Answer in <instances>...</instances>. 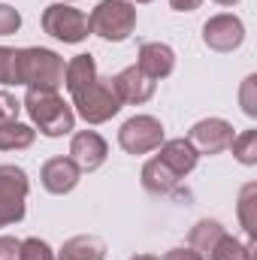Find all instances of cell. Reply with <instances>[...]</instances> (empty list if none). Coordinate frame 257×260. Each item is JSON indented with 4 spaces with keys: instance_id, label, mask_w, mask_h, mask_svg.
Masks as SVG:
<instances>
[{
    "instance_id": "cell-1",
    "label": "cell",
    "mask_w": 257,
    "mask_h": 260,
    "mask_svg": "<svg viewBox=\"0 0 257 260\" xmlns=\"http://www.w3.org/2000/svg\"><path fill=\"white\" fill-rule=\"evenodd\" d=\"M21 109L30 115L34 130H40L49 139L67 136V133H73V127H76V112H73L70 103H64V97L58 91L27 88V94L21 100Z\"/></svg>"
},
{
    "instance_id": "cell-2",
    "label": "cell",
    "mask_w": 257,
    "mask_h": 260,
    "mask_svg": "<svg viewBox=\"0 0 257 260\" xmlns=\"http://www.w3.org/2000/svg\"><path fill=\"white\" fill-rule=\"evenodd\" d=\"M64 58L52 49H43V46L15 49V85L58 91L64 85Z\"/></svg>"
},
{
    "instance_id": "cell-3",
    "label": "cell",
    "mask_w": 257,
    "mask_h": 260,
    "mask_svg": "<svg viewBox=\"0 0 257 260\" xmlns=\"http://www.w3.org/2000/svg\"><path fill=\"white\" fill-rule=\"evenodd\" d=\"M73 97V112L82 118V121H88V124H106V121H112L118 112H121V100H118V94H115V88H112V76L106 79V76H97L91 85H85L82 91H76V94H70Z\"/></svg>"
},
{
    "instance_id": "cell-4",
    "label": "cell",
    "mask_w": 257,
    "mask_h": 260,
    "mask_svg": "<svg viewBox=\"0 0 257 260\" xmlns=\"http://www.w3.org/2000/svg\"><path fill=\"white\" fill-rule=\"evenodd\" d=\"M91 34L106 43H124L136 30V3L130 0H100L88 15Z\"/></svg>"
},
{
    "instance_id": "cell-5",
    "label": "cell",
    "mask_w": 257,
    "mask_h": 260,
    "mask_svg": "<svg viewBox=\"0 0 257 260\" xmlns=\"http://www.w3.org/2000/svg\"><path fill=\"white\" fill-rule=\"evenodd\" d=\"M30 191V179L15 164H0V227L18 224L24 218V200Z\"/></svg>"
},
{
    "instance_id": "cell-6",
    "label": "cell",
    "mask_w": 257,
    "mask_h": 260,
    "mask_svg": "<svg viewBox=\"0 0 257 260\" xmlns=\"http://www.w3.org/2000/svg\"><path fill=\"white\" fill-rule=\"evenodd\" d=\"M43 30L61 43H85L88 34H91V24H88V15L70 3H52L43 9Z\"/></svg>"
},
{
    "instance_id": "cell-7",
    "label": "cell",
    "mask_w": 257,
    "mask_h": 260,
    "mask_svg": "<svg viewBox=\"0 0 257 260\" xmlns=\"http://www.w3.org/2000/svg\"><path fill=\"white\" fill-rule=\"evenodd\" d=\"M164 124L154 115H133L118 130V145L127 154H148L164 145Z\"/></svg>"
},
{
    "instance_id": "cell-8",
    "label": "cell",
    "mask_w": 257,
    "mask_h": 260,
    "mask_svg": "<svg viewBox=\"0 0 257 260\" xmlns=\"http://www.w3.org/2000/svg\"><path fill=\"white\" fill-rule=\"evenodd\" d=\"M203 43L212 52H236L245 43V24L233 12H218L203 24Z\"/></svg>"
},
{
    "instance_id": "cell-9",
    "label": "cell",
    "mask_w": 257,
    "mask_h": 260,
    "mask_svg": "<svg viewBox=\"0 0 257 260\" xmlns=\"http://www.w3.org/2000/svg\"><path fill=\"white\" fill-rule=\"evenodd\" d=\"M233 136H236V130H233L230 121H224V118H203V121H197L188 130L185 139L197 148V154H221V151L230 148Z\"/></svg>"
},
{
    "instance_id": "cell-10",
    "label": "cell",
    "mask_w": 257,
    "mask_h": 260,
    "mask_svg": "<svg viewBox=\"0 0 257 260\" xmlns=\"http://www.w3.org/2000/svg\"><path fill=\"white\" fill-rule=\"evenodd\" d=\"M70 157L76 160V167L82 173H94V170H100L106 164L109 145H106V139L97 130H79L70 139Z\"/></svg>"
},
{
    "instance_id": "cell-11",
    "label": "cell",
    "mask_w": 257,
    "mask_h": 260,
    "mask_svg": "<svg viewBox=\"0 0 257 260\" xmlns=\"http://www.w3.org/2000/svg\"><path fill=\"white\" fill-rule=\"evenodd\" d=\"M112 88H115V94H118L121 103H127V106H142V103H148V100L154 97L157 82L148 79L139 67L133 64V67H124L118 76H112Z\"/></svg>"
},
{
    "instance_id": "cell-12",
    "label": "cell",
    "mask_w": 257,
    "mask_h": 260,
    "mask_svg": "<svg viewBox=\"0 0 257 260\" xmlns=\"http://www.w3.org/2000/svg\"><path fill=\"white\" fill-rule=\"evenodd\" d=\"M79 179H82V170L76 167L73 157H52V160H46L43 170H40L43 188H46L49 194H55V197L70 194V191L79 185Z\"/></svg>"
},
{
    "instance_id": "cell-13",
    "label": "cell",
    "mask_w": 257,
    "mask_h": 260,
    "mask_svg": "<svg viewBox=\"0 0 257 260\" xmlns=\"http://www.w3.org/2000/svg\"><path fill=\"white\" fill-rule=\"evenodd\" d=\"M136 67L148 79L160 82V79H167L176 70V52L167 43H142L139 46V55H136Z\"/></svg>"
},
{
    "instance_id": "cell-14",
    "label": "cell",
    "mask_w": 257,
    "mask_h": 260,
    "mask_svg": "<svg viewBox=\"0 0 257 260\" xmlns=\"http://www.w3.org/2000/svg\"><path fill=\"white\" fill-rule=\"evenodd\" d=\"M157 151H160L157 157H160V160H164L176 176H179V179L191 176L194 170H197L200 154H197V148H194L185 136H179V139H164V145H160Z\"/></svg>"
},
{
    "instance_id": "cell-15",
    "label": "cell",
    "mask_w": 257,
    "mask_h": 260,
    "mask_svg": "<svg viewBox=\"0 0 257 260\" xmlns=\"http://www.w3.org/2000/svg\"><path fill=\"white\" fill-rule=\"evenodd\" d=\"M55 260H106V242L100 236H91V233L73 236L58 248Z\"/></svg>"
},
{
    "instance_id": "cell-16",
    "label": "cell",
    "mask_w": 257,
    "mask_h": 260,
    "mask_svg": "<svg viewBox=\"0 0 257 260\" xmlns=\"http://www.w3.org/2000/svg\"><path fill=\"white\" fill-rule=\"evenodd\" d=\"M142 188L148 191V194H173L176 188H179V176L160 160V157H151V160H145V167H142Z\"/></svg>"
},
{
    "instance_id": "cell-17",
    "label": "cell",
    "mask_w": 257,
    "mask_h": 260,
    "mask_svg": "<svg viewBox=\"0 0 257 260\" xmlns=\"http://www.w3.org/2000/svg\"><path fill=\"white\" fill-rule=\"evenodd\" d=\"M224 233H227V230H224L221 221H215V218H203V221H197V224L191 227V233H188V245H191L194 251H200L203 257H209L212 248L218 245V239H221Z\"/></svg>"
},
{
    "instance_id": "cell-18",
    "label": "cell",
    "mask_w": 257,
    "mask_h": 260,
    "mask_svg": "<svg viewBox=\"0 0 257 260\" xmlns=\"http://www.w3.org/2000/svg\"><path fill=\"white\" fill-rule=\"evenodd\" d=\"M97 76H100V73H97V61H94V55H76L73 61H67L64 85H67L70 94H76V91H82L85 85H91Z\"/></svg>"
},
{
    "instance_id": "cell-19",
    "label": "cell",
    "mask_w": 257,
    "mask_h": 260,
    "mask_svg": "<svg viewBox=\"0 0 257 260\" xmlns=\"http://www.w3.org/2000/svg\"><path fill=\"white\" fill-rule=\"evenodd\" d=\"M34 139H37L34 124H21V121L0 124V151H21V148H30Z\"/></svg>"
},
{
    "instance_id": "cell-20",
    "label": "cell",
    "mask_w": 257,
    "mask_h": 260,
    "mask_svg": "<svg viewBox=\"0 0 257 260\" xmlns=\"http://www.w3.org/2000/svg\"><path fill=\"white\" fill-rule=\"evenodd\" d=\"M254 239H248V242H239L236 236H230V233H224L221 239H218V245L212 248V254L206 260H254Z\"/></svg>"
},
{
    "instance_id": "cell-21",
    "label": "cell",
    "mask_w": 257,
    "mask_h": 260,
    "mask_svg": "<svg viewBox=\"0 0 257 260\" xmlns=\"http://www.w3.org/2000/svg\"><path fill=\"white\" fill-rule=\"evenodd\" d=\"M254 206H257V185L248 182L239 194V224L245 227V236L257 239V218H254Z\"/></svg>"
},
{
    "instance_id": "cell-22",
    "label": "cell",
    "mask_w": 257,
    "mask_h": 260,
    "mask_svg": "<svg viewBox=\"0 0 257 260\" xmlns=\"http://www.w3.org/2000/svg\"><path fill=\"white\" fill-rule=\"evenodd\" d=\"M230 151L233 157L242 164V167H254L257 164V130H242L233 136L230 142Z\"/></svg>"
},
{
    "instance_id": "cell-23",
    "label": "cell",
    "mask_w": 257,
    "mask_h": 260,
    "mask_svg": "<svg viewBox=\"0 0 257 260\" xmlns=\"http://www.w3.org/2000/svg\"><path fill=\"white\" fill-rule=\"evenodd\" d=\"M21 260H55V251L46 239L27 236V239H21Z\"/></svg>"
},
{
    "instance_id": "cell-24",
    "label": "cell",
    "mask_w": 257,
    "mask_h": 260,
    "mask_svg": "<svg viewBox=\"0 0 257 260\" xmlns=\"http://www.w3.org/2000/svg\"><path fill=\"white\" fill-rule=\"evenodd\" d=\"M254 88H257V76H245L242 88H239V100H242V112L248 118H257V97H254Z\"/></svg>"
},
{
    "instance_id": "cell-25",
    "label": "cell",
    "mask_w": 257,
    "mask_h": 260,
    "mask_svg": "<svg viewBox=\"0 0 257 260\" xmlns=\"http://www.w3.org/2000/svg\"><path fill=\"white\" fill-rule=\"evenodd\" d=\"M21 27V12L9 3H0V37H12Z\"/></svg>"
},
{
    "instance_id": "cell-26",
    "label": "cell",
    "mask_w": 257,
    "mask_h": 260,
    "mask_svg": "<svg viewBox=\"0 0 257 260\" xmlns=\"http://www.w3.org/2000/svg\"><path fill=\"white\" fill-rule=\"evenodd\" d=\"M18 112H21V100L9 91H0V124L18 121Z\"/></svg>"
},
{
    "instance_id": "cell-27",
    "label": "cell",
    "mask_w": 257,
    "mask_h": 260,
    "mask_svg": "<svg viewBox=\"0 0 257 260\" xmlns=\"http://www.w3.org/2000/svg\"><path fill=\"white\" fill-rule=\"evenodd\" d=\"M0 85H15V49L0 46Z\"/></svg>"
},
{
    "instance_id": "cell-28",
    "label": "cell",
    "mask_w": 257,
    "mask_h": 260,
    "mask_svg": "<svg viewBox=\"0 0 257 260\" xmlns=\"http://www.w3.org/2000/svg\"><path fill=\"white\" fill-rule=\"evenodd\" d=\"M0 260H21V239L0 236Z\"/></svg>"
},
{
    "instance_id": "cell-29",
    "label": "cell",
    "mask_w": 257,
    "mask_h": 260,
    "mask_svg": "<svg viewBox=\"0 0 257 260\" xmlns=\"http://www.w3.org/2000/svg\"><path fill=\"white\" fill-rule=\"evenodd\" d=\"M164 260H206L200 251H194L191 245L188 248H173V251H167L164 254Z\"/></svg>"
},
{
    "instance_id": "cell-30",
    "label": "cell",
    "mask_w": 257,
    "mask_h": 260,
    "mask_svg": "<svg viewBox=\"0 0 257 260\" xmlns=\"http://www.w3.org/2000/svg\"><path fill=\"white\" fill-rule=\"evenodd\" d=\"M170 6H173L176 12H194V9L203 6V0H170Z\"/></svg>"
},
{
    "instance_id": "cell-31",
    "label": "cell",
    "mask_w": 257,
    "mask_h": 260,
    "mask_svg": "<svg viewBox=\"0 0 257 260\" xmlns=\"http://www.w3.org/2000/svg\"><path fill=\"white\" fill-rule=\"evenodd\" d=\"M130 260H160V257H154V254H133Z\"/></svg>"
},
{
    "instance_id": "cell-32",
    "label": "cell",
    "mask_w": 257,
    "mask_h": 260,
    "mask_svg": "<svg viewBox=\"0 0 257 260\" xmlns=\"http://www.w3.org/2000/svg\"><path fill=\"white\" fill-rule=\"evenodd\" d=\"M215 3H218V6H236L239 0H215Z\"/></svg>"
},
{
    "instance_id": "cell-33",
    "label": "cell",
    "mask_w": 257,
    "mask_h": 260,
    "mask_svg": "<svg viewBox=\"0 0 257 260\" xmlns=\"http://www.w3.org/2000/svg\"><path fill=\"white\" fill-rule=\"evenodd\" d=\"M130 3H151V0H130Z\"/></svg>"
},
{
    "instance_id": "cell-34",
    "label": "cell",
    "mask_w": 257,
    "mask_h": 260,
    "mask_svg": "<svg viewBox=\"0 0 257 260\" xmlns=\"http://www.w3.org/2000/svg\"><path fill=\"white\" fill-rule=\"evenodd\" d=\"M64 3H73V0H64Z\"/></svg>"
}]
</instances>
